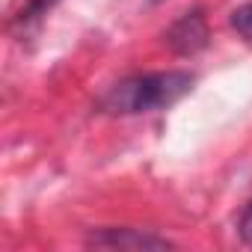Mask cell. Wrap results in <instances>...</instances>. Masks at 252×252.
Instances as JSON below:
<instances>
[{"instance_id":"obj_1","label":"cell","mask_w":252,"mask_h":252,"mask_svg":"<svg viewBox=\"0 0 252 252\" xmlns=\"http://www.w3.org/2000/svg\"><path fill=\"white\" fill-rule=\"evenodd\" d=\"M196 77L190 71H146L119 80L104 98L101 110L119 113V116H137V113H155L166 110L175 101H181L193 89Z\"/></svg>"},{"instance_id":"obj_2","label":"cell","mask_w":252,"mask_h":252,"mask_svg":"<svg viewBox=\"0 0 252 252\" xmlns=\"http://www.w3.org/2000/svg\"><path fill=\"white\" fill-rule=\"evenodd\" d=\"M208 39H211V33H208V21H205L202 9L184 12V15L163 33L166 48H169L172 54H178V57H193V54L205 51V48H208Z\"/></svg>"},{"instance_id":"obj_3","label":"cell","mask_w":252,"mask_h":252,"mask_svg":"<svg viewBox=\"0 0 252 252\" xmlns=\"http://www.w3.org/2000/svg\"><path fill=\"white\" fill-rule=\"evenodd\" d=\"M86 246H95V249H172L175 243L160 237V234H152V231H143V228H98L86 237Z\"/></svg>"},{"instance_id":"obj_4","label":"cell","mask_w":252,"mask_h":252,"mask_svg":"<svg viewBox=\"0 0 252 252\" xmlns=\"http://www.w3.org/2000/svg\"><path fill=\"white\" fill-rule=\"evenodd\" d=\"M231 27L243 42L252 45V3H243V6H237L231 12Z\"/></svg>"},{"instance_id":"obj_5","label":"cell","mask_w":252,"mask_h":252,"mask_svg":"<svg viewBox=\"0 0 252 252\" xmlns=\"http://www.w3.org/2000/svg\"><path fill=\"white\" fill-rule=\"evenodd\" d=\"M51 6H54V0H27V6L18 12V21L27 27V24H33V21H39L42 15H48Z\"/></svg>"},{"instance_id":"obj_6","label":"cell","mask_w":252,"mask_h":252,"mask_svg":"<svg viewBox=\"0 0 252 252\" xmlns=\"http://www.w3.org/2000/svg\"><path fill=\"white\" fill-rule=\"evenodd\" d=\"M237 234L246 246H252V199L246 202V208L240 211V220H237Z\"/></svg>"}]
</instances>
